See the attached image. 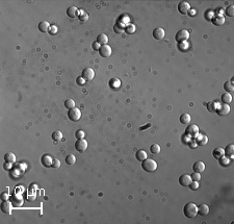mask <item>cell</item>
<instances>
[{
	"label": "cell",
	"instance_id": "cell-49",
	"mask_svg": "<svg viewBox=\"0 0 234 224\" xmlns=\"http://www.w3.org/2000/svg\"><path fill=\"white\" fill-rule=\"evenodd\" d=\"M92 46H93V49H94V50H98V51H99V49H100L101 45H100L99 43H97V42H94Z\"/></svg>",
	"mask_w": 234,
	"mask_h": 224
},
{
	"label": "cell",
	"instance_id": "cell-45",
	"mask_svg": "<svg viewBox=\"0 0 234 224\" xmlns=\"http://www.w3.org/2000/svg\"><path fill=\"white\" fill-rule=\"evenodd\" d=\"M189 188L191 189V190H198L199 188V181H191V183H189Z\"/></svg>",
	"mask_w": 234,
	"mask_h": 224
},
{
	"label": "cell",
	"instance_id": "cell-48",
	"mask_svg": "<svg viewBox=\"0 0 234 224\" xmlns=\"http://www.w3.org/2000/svg\"><path fill=\"white\" fill-rule=\"evenodd\" d=\"M57 33V27L55 25H51L49 28V33L50 35H55Z\"/></svg>",
	"mask_w": 234,
	"mask_h": 224
},
{
	"label": "cell",
	"instance_id": "cell-47",
	"mask_svg": "<svg viewBox=\"0 0 234 224\" xmlns=\"http://www.w3.org/2000/svg\"><path fill=\"white\" fill-rule=\"evenodd\" d=\"M1 200H2V201L9 200V194H8V193H6V192H3V193H1Z\"/></svg>",
	"mask_w": 234,
	"mask_h": 224
},
{
	"label": "cell",
	"instance_id": "cell-10",
	"mask_svg": "<svg viewBox=\"0 0 234 224\" xmlns=\"http://www.w3.org/2000/svg\"><path fill=\"white\" fill-rule=\"evenodd\" d=\"M191 181H193V179H191L189 174H182L179 177V183L182 187H188Z\"/></svg>",
	"mask_w": 234,
	"mask_h": 224
},
{
	"label": "cell",
	"instance_id": "cell-21",
	"mask_svg": "<svg viewBox=\"0 0 234 224\" xmlns=\"http://www.w3.org/2000/svg\"><path fill=\"white\" fill-rule=\"evenodd\" d=\"M225 151V154L227 157L229 159H233V155H234V145L233 144H229L228 146L226 147V149H224Z\"/></svg>",
	"mask_w": 234,
	"mask_h": 224
},
{
	"label": "cell",
	"instance_id": "cell-6",
	"mask_svg": "<svg viewBox=\"0 0 234 224\" xmlns=\"http://www.w3.org/2000/svg\"><path fill=\"white\" fill-rule=\"evenodd\" d=\"M75 148L76 150L79 151V152H85L87 149V142L85 139H81V140H77L76 143H75Z\"/></svg>",
	"mask_w": 234,
	"mask_h": 224
},
{
	"label": "cell",
	"instance_id": "cell-40",
	"mask_svg": "<svg viewBox=\"0 0 234 224\" xmlns=\"http://www.w3.org/2000/svg\"><path fill=\"white\" fill-rule=\"evenodd\" d=\"M79 19L81 20V21H87V19H89V15L87 14V13H85L83 11H79Z\"/></svg>",
	"mask_w": 234,
	"mask_h": 224
},
{
	"label": "cell",
	"instance_id": "cell-25",
	"mask_svg": "<svg viewBox=\"0 0 234 224\" xmlns=\"http://www.w3.org/2000/svg\"><path fill=\"white\" fill-rule=\"evenodd\" d=\"M96 42L100 44L101 46H102V45H107V43H108V38H107V36L105 33H101V35L98 36Z\"/></svg>",
	"mask_w": 234,
	"mask_h": 224
},
{
	"label": "cell",
	"instance_id": "cell-5",
	"mask_svg": "<svg viewBox=\"0 0 234 224\" xmlns=\"http://www.w3.org/2000/svg\"><path fill=\"white\" fill-rule=\"evenodd\" d=\"M198 134H199V127L196 124H189V125L187 126L186 130H185V134H187L191 139L196 138V136Z\"/></svg>",
	"mask_w": 234,
	"mask_h": 224
},
{
	"label": "cell",
	"instance_id": "cell-11",
	"mask_svg": "<svg viewBox=\"0 0 234 224\" xmlns=\"http://www.w3.org/2000/svg\"><path fill=\"white\" fill-rule=\"evenodd\" d=\"M82 77L85 80H92L95 77V71L92 68H85L82 71Z\"/></svg>",
	"mask_w": 234,
	"mask_h": 224
},
{
	"label": "cell",
	"instance_id": "cell-28",
	"mask_svg": "<svg viewBox=\"0 0 234 224\" xmlns=\"http://www.w3.org/2000/svg\"><path fill=\"white\" fill-rule=\"evenodd\" d=\"M222 101H223V103H225V104H229V103H231V101H232V96H231V94L230 93H228V92H226L225 94H223L222 95Z\"/></svg>",
	"mask_w": 234,
	"mask_h": 224
},
{
	"label": "cell",
	"instance_id": "cell-37",
	"mask_svg": "<svg viewBox=\"0 0 234 224\" xmlns=\"http://www.w3.org/2000/svg\"><path fill=\"white\" fill-rule=\"evenodd\" d=\"M124 25L122 24V23H118V24H116L114 25V33H123L124 31Z\"/></svg>",
	"mask_w": 234,
	"mask_h": 224
},
{
	"label": "cell",
	"instance_id": "cell-39",
	"mask_svg": "<svg viewBox=\"0 0 234 224\" xmlns=\"http://www.w3.org/2000/svg\"><path fill=\"white\" fill-rule=\"evenodd\" d=\"M121 85V82L119 79H117V78H112V81H110V86L112 87V89H117V88H119Z\"/></svg>",
	"mask_w": 234,
	"mask_h": 224
},
{
	"label": "cell",
	"instance_id": "cell-24",
	"mask_svg": "<svg viewBox=\"0 0 234 224\" xmlns=\"http://www.w3.org/2000/svg\"><path fill=\"white\" fill-rule=\"evenodd\" d=\"M212 23L214 25H216V26H220V25H223L224 23H225V18H224V16H214L212 18Z\"/></svg>",
	"mask_w": 234,
	"mask_h": 224
},
{
	"label": "cell",
	"instance_id": "cell-43",
	"mask_svg": "<svg viewBox=\"0 0 234 224\" xmlns=\"http://www.w3.org/2000/svg\"><path fill=\"white\" fill-rule=\"evenodd\" d=\"M213 17H214V13H213L212 11H210V10L206 11V13H205V19H207V20H212Z\"/></svg>",
	"mask_w": 234,
	"mask_h": 224
},
{
	"label": "cell",
	"instance_id": "cell-13",
	"mask_svg": "<svg viewBox=\"0 0 234 224\" xmlns=\"http://www.w3.org/2000/svg\"><path fill=\"white\" fill-rule=\"evenodd\" d=\"M164 35H166V33H164L163 28L161 27H157L153 30V38L155 40H162L164 38Z\"/></svg>",
	"mask_w": 234,
	"mask_h": 224
},
{
	"label": "cell",
	"instance_id": "cell-1",
	"mask_svg": "<svg viewBox=\"0 0 234 224\" xmlns=\"http://www.w3.org/2000/svg\"><path fill=\"white\" fill-rule=\"evenodd\" d=\"M183 214H184V216L186 218H195L197 216V214H198V206L193 202L187 203L183 208Z\"/></svg>",
	"mask_w": 234,
	"mask_h": 224
},
{
	"label": "cell",
	"instance_id": "cell-38",
	"mask_svg": "<svg viewBox=\"0 0 234 224\" xmlns=\"http://www.w3.org/2000/svg\"><path fill=\"white\" fill-rule=\"evenodd\" d=\"M188 43L186 41L184 42H180V43H178V48H179V50H181V51H184V50H187L188 49Z\"/></svg>",
	"mask_w": 234,
	"mask_h": 224
},
{
	"label": "cell",
	"instance_id": "cell-15",
	"mask_svg": "<svg viewBox=\"0 0 234 224\" xmlns=\"http://www.w3.org/2000/svg\"><path fill=\"white\" fill-rule=\"evenodd\" d=\"M193 172L202 173L203 171H205V164L202 161L196 162V163L193 165Z\"/></svg>",
	"mask_w": 234,
	"mask_h": 224
},
{
	"label": "cell",
	"instance_id": "cell-35",
	"mask_svg": "<svg viewBox=\"0 0 234 224\" xmlns=\"http://www.w3.org/2000/svg\"><path fill=\"white\" fill-rule=\"evenodd\" d=\"M65 107L68 109H74V107H75V101H74L73 99H67L65 101Z\"/></svg>",
	"mask_w": 234,
	"mask_h": 224
},
{
	"label": "cell",
	"instance_id": "cell-46",
	"mask_svg": "<svg viewBox=\"0 0 234 224\" xmlns=\"http://www.w3.org/2000/svg\"><path fill=\"white\" fill-rule=\"evenodd\" d=\"M60 160L53 159V162H52V165H51L52 168H60Z\"/></svg>",
	"mask_w": 234,
	"mask_h": 224
},
{
	"label": "cell",
	"instance_id": "cell-53",
	"mask_svg": "<svg viewBox=\"0 0 234 224\" xmlns=\"http://www.w3.org/2000/svg\"><path fill=\"white\" fill-rule=\"evenodd\" d=\"M77 82H78V85H82V83H85V79L82 76L78 77V78H77Z\"/></svg>",
	"mask_w": 234,
	"mask_h": 224
},
{
	"label": "cell",
	"instance_id": "cell-19",
	"mask_svg": "<svg viewBox=\"0 0 234 224\" xmlns=\"http://www.w3.org/2000/svg\"><path fill=\"white\" fill-rule=\"evenodd\" d=\"M212 155L214 159L216 160H220V157H223L224 155H225V151H224V149L222 147H216L213 149L212 151Z\"/></svg>",
	"mask_w": 234,
	"mask_h": 224
},
{
	"label": "cell",
	"instance_id": "cell-18",
	"mask_svg": "<svg viewBox=\"0 0 234 224\" xmlns=\"http://www.w3.org/2000/svg\"><path fill=\"white\" fill-rule=\"evenodd\" d=\"M67 15L70 18H76L77 16H79V10L76 6H70L67 10Z\"/></svg>",
	"mask_w": 234,
	"mask_h": 224
},
{
	"label": "cell",
	"instance_id": "cell-33",
	"mask_svg": "<svg viewBox=\"0 0 234 224\" xmlns=\"http://www.w3.org/2000/svg\"><path fill=\"white\" fill-rule=\"evenodd\" d=\"M224 89L228 92V93H231L234 91V86H233V82L231 81H227L224 83Z\"/></svg>",
	"mask_w": 234,
	"mask_h": 224
},
{
	"label": "cell",
	"instance_id": "cell-42",
	"mask_svg": "<svg viewBox=\"0 0 234 224\" xmlns=\"http://www.w3.org/2000/svg\"><path fill=\"white\" fill-rule=\"evenodd\" d=\"M191 179L193 181H201V173H198V172H193V174L191 175Z\"/></svg>",
	"mask_w": 234,
	"mask_h": 224
},
{
	"label": "cell",
	"instance_id": "cell-32",
	"mask_svg": "<svg viewBox=\"0 0 234 224\" xmlns=\"http://www.w3.org/2000/svg\"><path fill=\"white\" fill-rule=\"evenodd\" d=\"M224 13L227 15L228 17H233L234 16V5L230 4L226 7V10L224 11Z\"/></svg>",
	"mask_w": 234,
	"mask_h": 224
},
{
	"label": "cell",
	"instance_id": "cell-9",
	"mask_svg": "<svg viewBox=\"0 0 234 224\" xmlns=\"http://www.w3.org/2000/svg\"><path fill=\"white\" fill-rule=\"evenodd\" d=\"M13 203L9 200H5V201H2L1 203V212L4 214H11V210H13Z\"/></svg>",
	"mask_w": 234,
	"mask_h": 224
},
{
	"label": "cell",
	"instance_id": "cell-22",
	"mask_svg": "<svg viewBox=\"0 0 234 224\" xmlns=\"http://www.w3.org/2000/svg\"><path fill=\"white\" fill-rule=\"evenodd\" d=\"M49 28H50L49 22L42 21L39 23V30L42 31V33H47V31H49Z\"/></svg>",
	"mask_w": 234,
	"mask_h": 224
},
{
	"label": "cell",
	"instance_id": "cell-41",
	"mask_svg": "<svg viewBox=\"0 0 234 224\" xmlns=\"http://www.w3.org/2000/svg\"><path fill=\"white\" fill-rule=\"evenodd\" d=\"M85 131L81 130V129H79V130L76 131V134H75V137H76L77 140H81V139H85Z\"/></svg>",
	"mask_w": 234,
	"mask_h": 224
},
{
	"label": "cell",
	"instance_id": "cell-34",
	"mask_svg": "<svg viewBox=\"0 0 234 224\" xmlns=\"http://www.w3.org/2000/svg\"><path fill=\"white\" fill-rule=\"evenodd\" d=\"M66 163L67 165H74L76 163V157L74 154H69L67 157H66Z\"/></svg>",
	"mask_w": 234,
	"mask_h": 224
},
{
	"label": "cell",
	"instance_id": "cell-44",
	"mask_svg": "<svg viewBox=\"0 0 234 224\" xmlns=\"http://www.w3.org/2000/svg\"><path fill=\"white\" fill-rule=\"evenodd\" d=\"M134 31H135V26H134V25L130 24V25H128L127 27H126V33H133Z\"/></svg>",
	"mask_w": 234,
	"mask_h": 224
},
{
	"label": "cell",
	"instance_id": "cell-54",
	"mask_svg": "<svg viewBox=\"0 0 234 224\" xmlns=\"http://www.w3.org/2000/svg\"><path fill=\"white\" fill-rule=\"evenodd\" d=\"M150 126H151V124H147V125H146V126H144V127H143V126H142V127H141V128H139V130H145V129H146V128H148V127H150Z\"/></svg>",
	"mask_w": 234,
	"mask_h": 224
},
{
	"label": "cell",
	"instance_id": "cell-17",
	"mask_svg": "<svg viewBox=\"0 0 234 224\" xmlns=\"http://www.w3.org/2000/svg\"><path fill=\"white\" fill-rule=\"evenodd\" d=\"M52 162H53V159H52L49 154H44L41 157V163L43 164V166L45 167H51Z\"/></svg>",
	"mask_w": 234,
	"mask_h": 224
},
{
	"label": "cell",
	"instance_id": "cell-12",
	"mask_svg": "<svg viewBox=\"0 0 234 224\" xmlns=\"http://www.w3.org/2000/svg\"><path fill=\"white\" fill-rule=\"evenodd\" d=\"M195 141H196L197 145H199V146H205L208 143V138L205 134H198L196 136V138H195Z\"/></svg>",
	"mask_w": 234,
	"mask_h": 224
},
{
	"label": "cell",
	"instance_id": "cell-2",
	"mask_svg": "<svg viewBox=\"0 0 234 224\" xmlns=\"http://www.w3.org/2000/svg\"><path fill=\"white\" fill-rule=\"evenodd\" d=\"M142 168L146 172H154L157 169V163L154 160L146 159L142 162Z\"/></svg>",
	"mask_w": 234,
	"mask_h": 224
},
{
	"label": "cell",
	"instance_id": "cell-50",
	"mask_svg": "<svg viewBox=\"0 0 234 224\" xmlns=\"http://www.w3.org/2000/svg\"><path fill=\"white\" fill-rule=\"evenodd\" d=\"M188 145H189V147L191 148H196L197 147V143H196V141H195V140H191V141H189V142H188Z\"/></svg>",
	"mask_w": 234,
	"mask_h": 224
},
{
	"label": "cell",
	"instance_id": "cell-27",
	"mask_svg": "<svg viewBox=\"0 0 234 224\" xmlns=\"http://www.w3.org/2000/svg\"><path fill=\"white\" fill-rule=\"evenodd\" d=\"M135 156H136V160H137V161L143 162L147 159V152H146L145 150H143V149H141V150H139L137 152H136Z\"/></svg>",
	"mask_w": 234,
	"mask_h": 224
},
{
	"label": "cell",
	"instance_id": "cell-36",
	"mask_svg": "<svg viewBox=\"0 0 234 224\" xmlns=\"http://www.w3.org/2000/svg\"><path fill=\"white\" fill-rule=\"evenodd\" d=\"M220 164L222 165V166H224V167L229 166V165H230V159L224 155L223 157H220Z\"/></svg>",
	"mask_w": 234,
	"mask_h": 224
},
{
	"label": "cell",
	"instance_id": "cell-7",
	"mask_svg": "<svg viewBox=\"0 0 234 224\" xmlns=\"http://www.w3.org/2000/svg\"><path fill=\"white\" fill-rule=\"evenodd\" d=\"M99 53L102 58H109L112 55V47L109 45H102L99 49Z\"/></svg>",
	"mask_w": 234,
	"mask_h": 224
},
{
	"label": "cell",
	"instance_id": "cell-31",
	"mask_svg": "<svg viewBox=\"0 0 234 224\" xmlns=\"http://www.w3.org/2000/svg\"><path fill=\"white\" fill-rule=\"evenodd\" d=\"M150 151L153 154H158V153L160 152V146L158 144H152L150 146Z\"/></svg>",
	"mask_w": 234,
	"mask_h": 224
},
{
	"label": "cell",
	"instance_id": "cell-3",
	"mask_svg": "<svg viewBox=\"0 0 234 224\" xmlns=\"http://www.w3.org/2000/svg\"><path fill=\"white\" fill-rule=\"evenodd\" d=\"M68 117L71 121H73V122H76V121H78L79 119L81 118V112H80V109H77V107H74V109H69Z\"/></svg>",
	"mask_w": 234,
	"mask_h": 224
},
{
	"label": "cell",
	"instance_id": "cell-20",
	"mask_svg": "<svg viewBox=\"0 0 234 224\" xmlns=\"http://www.w3.org/2000/svg\"><path fill=\"white\" fill-rule=\"evenodd\" d=\"M209 213V206L207 204H201L200 206H198V214L201 216H206Z\"/></svg>",
	"mask_w": 234,
	"mask_h": 224
},
{
	"label": "cell",
	"instance_id": "cell-26",
	"mask_svg": "<svg viewBox=\"0 0 234 224\" xmlns=\"http://www.w3.org/2000/svg\"><path fill=\"white\" fill-rule=\"evenodd\" d=\"M4 161H5V163L14 164V163H16V155L13 152L6 153L5 155H4Z\"/></svg>",
	"mask_w": 234,
	"mask_h": 224
},
{
	"label": "cell",
	"instance_id": "cell-30",
	"mask_svg": "<svg viewBox=\"0 0 234 224\" xmlns=\"http://www.w3.org/2000/svg\"><path fill=\"white\" fill-rule=\"evenodd\" d=\"M51 138L54 140V141H60V140L63 139V134H62V131H58V130L53 131L51 134Z\"/></svg>",
	"mask_w": 234,
	"mask_h": 224
},
{
	"label": "cell",
	"instance_id": "cell-16",
	"mask_svg": "<svg viewBox=\"0 0 234 224\" xmlns=\"http://www.w3.org/2000/svg\"><path fill=\"white\" fill-rule=\"evenodd\" d=\"M206 105H207V109H208L210 113H216V111L218 109L220 104L218 101H210L208 102Z\"/></svg>",
	"mask_w": 234,
	"mask_h": 224
},
{
	"label": "cell",
	"instance_id": "cell-4",
	"mask_svg": "<svg viewBox=\"0 0 234 224\" xmlns=\"http://www.w3.org/2000/svg\"><path fill=\"white\" fill-rule=\"evenodd\" d=\"M188 38H189V33H188V30H186V29L179 30V31L176 33V36H175V40H176L178 43L187 41Z\"/></svg>",
	"mask_w": 234,
	"mask_h": 224
},
{
	"label": "cell",
	"instance_id": "cell-51",
	"mask_svg": "<svg viewBox=\"0 0 234 224\" xmlns=\"http://www.w3.org/2000/svg\"><path fill=\"white\" fill-rule=\"evenodd\" d=\"M3 168L5 170H7V171H9L11 168V163H4V165H3Z\"/></svg>",
	"mask_w": 234,
	"mask_h": 224
},
{
	"label": "cell",
	"instance_id": "cell-8",
	"mask_svg": "<svg viewBox=\"0 0 234 224\" xmlns=\"http://www.w3.org/2000/svg\"><path fill=\"white\" fill-rule=\"evenodd\" d=\"M189 10H191V5H189V3L186 2V1H181V2L178 4V12H179L180 14L186 15Z\"/></svg>",
	"mask_w": 234,
	"mask_h": 224
},
{
	"label": "cell",
	"instance_id": "cell-23",
	"mask_svg": "<svg viewBox=\"0 0 234 224\" xmlns=\"http://www.w3.org/2000/svg\"><path fill=\"white\" fill-rule=\"evenodd\" d=\"M191 121V117L188 113H184L180 116V123L181 124H189Z\"/></svg>",
	"mask_w": 234,
	"mask_h": 224
},
{
	"label": "cell",
	"instance_id": "cell-52",
	"mask_svg": "<svg viewBox=\"0 0 234 224\" xmlns=\"http://www.w3.org/2000/svg\"><path fill=\"white\" fill-rule=\"evenodd\" d=\"M187 14L189 15L191 17H193V16H196V15H197V11H196V10H189Z\"/></svg>",
	"mask_w": 234,
	"mask_h": 224
},
{
	"label": "cell",
	"instance_id": "cell-29",
	"mask_svg": "<svg viewBox=\"0 0 234 224\" xmlns=\"http://www.w3.org/2000/svg\"><path fill=\"white\" fill-rule=\"evenodd\" d=\"M11 203L14 205H22L23 199H22L21 196H19L18 199H17V195H14V196H11Z\"/></svg>",
	"mask_w": 234,
	"mask_h": 224
},
{
	"label": "cell",
	"instance_id": "cell-14",
	"mask_svg": "<svg viewBox=\"0 0 234 224\" xmlns=\"http://www.w3.org/2000/svg\"><path fill=\"white\" fill-rule=\"evenodd\" d=\"M216 113H218V115H220V116L228 115L229 113H230V107H229V104H225V103L220 104L218 109L216 111Z\"/></svg>",
	"mask_w": 234,
	"mask_h": 224
}]
</instances>
